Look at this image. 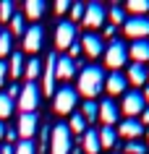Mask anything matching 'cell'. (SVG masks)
<instances>
[{
	"instance_id": "cell-1",
	"label": "cell",
	"mask_w": 149,
	"mask_h": 154,
	"mask_svg": "<svg viewBox=\"0 0 149 154\" xmlns=\"http://www.w3.org/2000/svg\"><path fill=\"white\" fill-rule=\"evenodd\" d=\"M102 89H105V71L99 65H84L79 71V86H76V91L84 94L86 99H94Z\"/></svg>"
},
{
	"instance_id": "cell-15",
	"label": "cell",
	"mask_w": 149,
	"mask_h": 154,
	"mask_svg": "<svg viewBox=\"0 0 149 154\" xmlns=\"http://www.w3.org/2000/svg\"><path fill=\"white\" fill-rule=\"evenodd\" d=\"M126 76L120 71H113L110 76H105V89H107V94L113 97V94H126Z\"/></svg>"
},
{
	"instance_id": "cell-32",
	"label": "cell",
	"mask_w": 149,
	"mask_h": 154,
	"mask_svg": "<svg viewBox=\"0 0 149 154\" xmlns=\"http://www.w3.org/2000/svg\"><path fill=\"white\" fill-rule=\"evenodd\" d=\"M110 21H113V26L115 24H126V11L120 8V5H113V8H110Z\"/></svg>"
},
{
	"instance_id": "cell-47",
	"label": "cell",
	"mask_w": 149,
	"mask_h": 154,
	"mask_svg": "<svg viewBox=\"0 0 149 154\" xmlns=\"http://www.w3.org/2000/svg\"><path fill=\"white\" fill-rule=\"evenodd\" d=\"M71 154H81V152H79V149H71Z\"/></svg>"
},
{
	"instance_id": "cell-16",
	"label": "cell",
	"mask_w": 149,
	"mask_h": 154,
	"mask_svg": "<svg viewBox=\"0 0 149 154\" xmlns=\"http://www.w3.org/2000/svg\"><path fill=\"white\" fill-rule=\"evenodd\" d=\"M118 133H120V136H126V138H139L141 133H144V125H141L139 118H126V120H120Z\"/></svg>"
},
{
	"instance_id": "cell-34",
	"label": "cell",
	"mask_w": 149,
	"mask_h": 154,
	"mask_svg": "<svg viewBox=\"0 0 149 154\" xmlns=\"http://www.w3.org/2000/svg\"><path fill=\"white\" fill-rule=\"evenodd\" d=\"M11 18H13V3L3 0L0 3V21H11Z\"/></svg>"
},
{
	"instance_id": "cell-4",
	"label": "cell",
	"mask_w": 149,
	"mask_h": 154,
	"mask_svg": "<svg viewBox=\"0 0 149 154\" xmlns=\"http://www.w3.org/2000/svg\"><path fill=\"white\" fill-rule=\"evenodd\" d=\"M126 60H128V47H126L120 39H113L107 45V50H105V63H107L113 71H120L126 65Z\"/></svg>"
},
{
	"instance_id": "cell-17",
	"label": "cell",
	"mask_w": 149,
	"mask_h": 154,
	"mask_svg": "<svg viewBox=\"0 0 149 154\" xmlns=\"http://www.w3.org/2000/svg\"><path fill=\"white\" fill-rule=\"evenodd\" d=\"M55 65L58 55H47V68H45V94H55Z\"/></svg>"
},
{
	"instance_id": "cell-28",
	"label": "cell",
	"mask_w": 149,
	"mask_h": 154,
	"mask_svg": "<svg viewBox=\"0 0 149 154\" xmlns=\"http://www.w3.org/2000/svg\"><path fill=\"white\" fill-rule=\"evenodd\" d=\"M11 115H13V99L8 94H0V123L8 120Z\"/></svg>"
},
{
	"instance_id": "cell-31",
	"label": "cell",
	"mask_w": 149,
	"mask_h": 154,
	"mask_svg": "<svg viewBox=\"0 0 149 154\" xmlns=\"http://www.w3.org/2000/svg\"><path fill=\"white\" fill-rule=\"evenodd\" d=\"M8 24H11V37H13V34H21V37H24V34H26V26H24V16H18V13H13V18H11Z\"/></svg>"
},
{
	"instance_id": "cell-19",
	"label": "cell",
	"mask_w": 149,
	"mask_h": 154,
	"mask_svg": "<svg viewBox=\"0 0 149 154\" xmlns=\"http://www.w3.org/2000/svg\"><path fill=\"white\" fill-rule=\"evenodd\" d=\"M131 57H133V63H147L149 60V42L147 39H136L131 45Z\"/></svg>"
},
{
	"instance_id": "cell-6",
	"label": "cell",
	"mask_w": 149,
	"mask_h": 154,
	"mask_svg": "<svg viewBox=\"0 0 149 154\" xmlns=\"http://www.w3.org/2000/svg\"><path fill=\"white\" fill-rule=\"evenodd\" d=\"M37 105H39V89H37V84L26 81L18 94V107H21V112H34Z\"/></svg>"
},
{
	"instance_id": "cell-30",
	"label": "cell",
	"mask_w": 149,
	"mask_h": 154,
	"mask_svg": "<svg viewBox=\"0 0 149 154\" xmlns=\"http://www.w3.org/2000/svg\"><path fill=\"white\" fill-rule=\"evenodd\" d=\"M13 52V37L11 32H0V57H5Z\"/></svg>"
},
{
	"instance_id": "cell-21",
	"label": "cell",
	"mask_w": 149,
	"mask_h": 154,
	"mask_svg": "<svg viewBox=\"0 0 149 154\" xmlns=\"http://www.w3.org/2000/svg\"><path fill=\"white\" fill-rule=\"evenodd\" d=\"M97 133H99V146H102V149H113V146H115L118 133H115V128H113V125H102Z\"/></svg>"
},
{
	"instance_id": "cell-7",
	"label": "cell",
	"mask_w": 149,
	"mask_h": 154,
	"mask_svg": "<svg viewBox=\"0 0 149 154\" xmlns=\"http://www.w3.org/2000/svg\"><path fill=\"white\" fill-rule=\"evenodd\" d=\"M123 32L128 34L131 39H144V37H149V18L147 16H131V18H126Z\"/></svg>"
},
{
	"instance_id": "cell-10",
	"label": "cell",
	"mask_w": 149,
	"mask_h": 154,
	"mask_svg": "<svg viewBox=\"0 0 149 154\" xmlns=\"http://www.w3.org/2000/svg\"><path fill=\"white\" fill-rule=\"evenodd\" d=\"M99 120H102V125H115V123L120 120V107H118L110 97L99 102Z\"/></svg>"
},
{
	"instance_id": "cell-22",
	"label": "cell",
	"mask_w": 149,
	"mask_h": 154,
	"mask_svg": "<svg viewBox=\"0 0 149 154\" xmlns=\"http://www.w3.org/2000/svg\"><path fill=\"white\" fill-rule=\"evenodd\" d=\"M8 76H11V79L24 76V55H21V52H11V60H8Z\"/></svg>"
},
{
	"instance_id": "cell-39",
	"label": "cell",
	"mask_w": 149,
	"mask_h": 154,
	"mask_svg": "<svg viewBox=\"0 0 149 154\" xmlns=\"http://www.w3.org/2000/svg\"><path fill=\"white\" fill-rule=\"evenodd\" d=\"M68 8H71V3H68V0H55V11H58V13H66Z\"/></svg>"
},
{
	"instance_id": "cell-27",
	"label": "cell",
	"mask_w": 149,
	"mask_h": 154,
	"mask_svg": "<svg viewBox=\"0 0 149 154\" xmlns=\"http://www.w3.org/2000/svg\"><path fill=\"white\" fill-rule=\"evenodd\" d=\"M126 11L131 16H144L149 11V0H131V3H126Z\"/></svg>"
},
{
	"instance_id": "cell-38",
	"label": "cell",
	"mask_w": 149,
	"mask_h": 154,
	"mask_svg": "<svg viewBox=\"0 0 149 154\" xmlns=\"http://www.w3.org/2000/svg\"><path fill=\"white\" fill-rule=\"evenodd\" d=\"M5 79H8V63L0 60V86H5Z\"/></svg>"
},
{
	"instance_id": "cell-23",
	"label": "cell",
	"mask_w": 149,
	"mask_h": 154,
	"mask_svg": "<svg viewBox=\"0 0 149 154\" xmlns=\"http://www.w3.org/2000/svg\"><path fill=\"white\" fill-rule=\"evenodd\" d=\"M81 118L86 120V125L94 123V120H99V105L94 102V99H86V102L81 105Z\"/></svg>"
},
{
	"instance_id": "cell-26",
	"label": "cell",
	"mask_w": 149,
	"mask_h": 154,
	"mask_svg": "<svg viewBox=\"0 0 149 154\" xmlns=\"http://www.w3.org/2000/svg\"><path fill=\"white\" fill-rule=\"evenodd\" d=\"M86 128H89V125H86V120H84L81 115H71V120H68V131H71V133L84 136V133H86Z\"/></svg>"
},
{
	"instance_id": "cell-37",
	"label": "cell",
	"mask_w": 149,
	"mask_h": 154,
	"mask_svg": "<svg viewBox=\"0 0 149 154\" xmlns=\"http://www.w3.org/2000/svg\"><path fill=\"white\" fill-rule=\"evenodd\" d=\"M79 55H81V45H79V42H73V45L68 47V57H71V60H76Z\"/></svg>"
},
{
	"instance_id": "cell-9",
	"label": "cell",
	"mask_w": 149,
	"mask_h": 154,
	"mask_svg": "<svg viewBox=\"0 0 149 154\" xmlns=\"http://www.w3.org/2000/svg\"><path fill=\"white\" fill-rule=\"evenodd\" d=\"M76 42V24L71 21H60L55 29V47L58 50H68Z\"/></svg>"
},
{
	"instance_id": "cell-5",
	"label": "cell",
	"mask_w": 149,
	"mask_h": 154,
	"mask_svg": "<svg viewBox=\"0 0 149 154\" xmlns=\"http://www.w3.org/2000/svg\"><path fill=\"white\" fill-rule=\"evenodd\" d=\"M105 16H107V11H105L102 3H86L81 24L86 26V29H97V26H105Z\"/></svg>"
},
{
	"instance_id": "cell-29",
	"label": "cell",
	"mask_w": 149,
	"mask_h": 154,
	"mask_svg": "<svg viewBox=\"0 0 149 154\" xmlns=\"http://www.w3.org/2000/svg\"><path fill=\"white\" fill-rule=\"evenodd\" d=\"M13 154H37V146L32 138H18V144L13 146Z\"/></svg>"
},
{
	"instance_id": "cell-50",
	"label": "cell",
	"mask_w": 149,
	"mask_h": 154,
	"mask_svg": "<svg viewBox=\"0 0 149 154\" xmlns=\"http://www.w3.org/2000/svg\"><path fill=\"white\" fill-rule=\"evenodd\" d=\"M0 32H3V29H0Z\"/></svg>"
},
{
	"instance_id": "cell-43",
	"label": "cell",
	"mask_w": 149,
	"mask_h": 154,
	"mask_svg": "<svg viewBox=\"0 0 149 154\" xmlns=\"http://www.w3.org/2000/svg\"><path fill=\"white\" fill-rule=\"evenodd\" d=\"M144 123L149 125V107H144V112H141V125H144Z\"/></svg>"
},
{
	"instance_id": "cell-24",
	"label": "cell",
	"mask_w": 149,
	"mask_h": 154,
	"mask_svg": "<svg viewBox=\"0 0 149 154\" xmlns=\"http://www.w3.org/2000/svg\"><path fill=\"white\" fill-rule=\"evenodd\" d=\"M42 73V60H37V57H29L24 63V76H26V81L34 84V79Z\"/></svg>"
},
{
	"instance_id": "cell-35",
	"label": "cell",
	"mask_w": 149,
	"mask_h": 154,
	"mask_svg": "<svg viewBox=\"0 0 149 154\" xmlns=\"http://www.w3.org/2000/svg\"><path fill=\"white\" fill-rule=\"evenodd\" d=\"M147 149H144V144H139V141H128L126 144V154H144Z\"/></svg>"
},
{
	"instance_id": "cell-12",
	"label": "cell",
	"mask_w": 149,
	"mask_h": 154,
	"mask_svg": "<svg viewBox=\"0 0 149 154\" xmlns=\"http://www.w3.org/2000/svg\"><path fill=\"white\" fill-rule=\"evenodd\" d=\"M79 45H81V52H84V55H89V57H97V55L105 52L102 37H97V34H84Z\"/></svg>"
},
{
	"instance_id": "cell-41",
	"label": "cell",
	"mask_w": 149,
	"mask_h": 154,
	"mask_svg": "<svg viewBox=\"0 0 149 154\" xmlns=\"http://www.w3.org/2000/svg\"><path fill=\"white\" fill-rule=\"evenodd\" d=\"M47 138H50V133H47V128H45V131H42V136H39V146H42L39 152H45V146H47Z\"/></svg>"
},
{
	"instance_id": "cell-49",
	"label": "cell",
	"mask_w": 149,
	"mask_h": 154,
	"mask_svg": "<svg viewBox=\"0 0 149 154\" xmlns=\"http://www.w3.org/2000/svg\"><path fill=\"white\" fill-rule=\"evenodd\" d=\"M147 81H149V71H147Z\"/></svg>"
},
{
	"instance_id": "cell-44",
	"label": "cell",
	"mask_w": 149,
	"mask_h": 154,
	"mask_svg": "<svg viewBox=\"0 0 149 154\" xmlns=\"http://www.w3.org/2000/svg\"><path fill=\"white\" fill-rule=\"evenodd\" d=\"M0 154H13V146L5 144V146H0Z\"/></svg>"
},
{
	"instance_id": "cell-45",
	"label": "cell",
	"mask_w": 149,
	"mask_h": 154,
	"mask_svg": "<svg viewBox=\"0 0 149 154\" xmlns=\"http://www.w3.org/2000/svg\"><path fill=\"white\" fill-rule=\"evenodd\" d=\"M5 138V123H0V141Z\"/></svg>"
},
{
	"instance_id": "cell-36",
	"label": "cell",
	"mask_w": 149,
	"mask_h": 154,
	"mask_svg": "<svg viewBox=\"0 0 149 154\" xmlns=\"http://www.w3.org/2000/svg\"><path fill=\"white\" fill-rule=\"evenodd\" d=\"M5 141H8L11 146H16V144H18V133H16V128H5Z\"/></svg>"
},
{
	"instance_id": "cell-14",
	"label": "cell",
	"mask_w": 149,
	"mask_h": 154,
	"mask_svg": "<svg viewBox=\"0 0 149 154\" xmlns=\"http://www.w3.org/2000/svg\"><path fill=\"white\" fill-rule=\"evenodd\" d=\"M76 76V60H71L68 55L58 57V65H55V79H60V81H71Z\"/></svg>"
},
{
	"instance_id": "cell-2",
	"label": "cell",
	"mask_w": 149,
	"mask_h": 154,
	"mask_svg": "<svg viewBox=\"0 0 149 154\" xmlns=\"http://www.w3.org/2000/svg\"><path fill=\"white\" fill-rule=\"evenodd\" d=\"M76 102H79V91H76L73 86H60V89H55V94H52V105H55V112L58 115L73 112Z\"/></svg>"
},
{
	"instance_id": "cell-40",
	"label": "cell",
	"mask_w": 149,
	"mask_h": 154,
	"mask_svg": "<svg viewBox=\"0 0 149 154\" xmlns=\"http://www.w3.org/2000/svg\"><path fill=\"white\" fill-rule=\"evenodd\" d=\"M18 94H21V86L11 84V86H8V97H11V99H18Z\"/></svg>"
},
{
	"instance_id": "cell-11",
	"label": "cell",
	"mask_w": 149,
	"mask_h": 154,
	"mask_svg": "<svg viewBox=\"0 0 149 154\" xmlns=\"http://www.w3.org/2000/svg\"><path fill=\"white\" fill-rule=\"evenodd\" d=\"M37 125H39V120H37V112H21V118H18V125H16V133L21 138H32L34 131H37Z\"/></svg>"
},
{
	"instance_id": "cell-8",
	"label": "cell",
	"mask_w": 149,
	"mask_h": 154,
	"mask_svg": "<svg viewBox=\"0 0 149 154\" xmlns=\"http://www.w3.org/2000/svg\"><path fill=\"white\" fill-rule=\"evenodd\" d=\"M144 107H147L144 94H139V91H126V94H123V105H120V110L126 112V118H136V115H141V112H144Z\"/></svg>"
},
{
	"instance_id": "cell-33",
	"label": "cell",
	"mask_w": 149,
	"mask_h": 154,
	"mask_svg": "<svg viewBox=\"0 0 149 154\" xmlns=\"http://www.w3.org/2000/svg\"><path fill=\"white\" fill-rule=\"evenodd\" d=\"M84 11H86L84 3H73V5H71V24H79V21H81V18H84Z\"/></svg>"
},
{
	"instance_id": "cell-46",
	"label": "cell",
	"mask_w": 149,
	"mask_h": 154,
	"mask_svg": "<svg viewBox=\"0 0 149 154\" xmlns=\"http://www.w3.org/2000/svg\"><path fill=\"white\" fill-rule=\"evenodd\" d=\"M144 102H149V86L144 89Z\"/></svg>"
},
{
	"instance_id": "cell-20",
	"label": "cell",
	"mask_w": 149,
	"mask_h": 154,
	"mask_svg": "<svg viewBox=\"0 0 149 154\" xmlns=\"http://www.w3.org/2000/svg\"><path fill=\"white\" fill-rule=\"evenodd\" d=\"M126 81H131V86H144V84H147V68L141 63H133L131 68H128Z\"/></svg>"
},
{
	"instance_id": "cell-13",
	"label": "cell",
	"mask_w": 149,
	"mask_h": 154,
	"mask_svg": "<svg viewBox=\"0 0 149 154\" xmlns=\"http://www.w3.org/2000/svg\"><path fill=\"white\" fill-rule=\"evenodd\" d=\"M42 37H45V32H42V26H39V24L29 26V29H26V34H24V50L34 55V52L42 47Z\"/></svg>"
},
{
	"instance_id": "cell-25",
	"label": "cell",
	"mask_w": 149,
	"mask_h": 154,
	"mask_svg": "<svg viewBox=\"0 0 149 154\" xmlns=\"http://www.w3.org/2000/svg\"><path fill=\"white\" fill-rule=\"evenodd\" d=\"M24 11H26V18L37 21V18L45 13V3H42V0H29V3L24 5Z\"/></svg>"
},
{
	"instance_id": "cell-18",
	"label": "cell",
	"mask_w": 149,
	"mask_h": 154,
	"mask_svg": "<svg viewBox=\"0 0 149 154\" xmlns=\"http://www.w3.org/2000/svg\"><path fill=\"white\" fill-rule=\"evenodd\" d=\"M81 149H84L86 154H99V152H102V146H99V133H97L94 128H89V131L81 136Z\"/></svg>"
},
{
	"instance_id": "cell-48",
	"label": "cell",
	"mask_w": 149,
	"mask_h": 154,
	"mask_svg": "<svg viewBox=\"0 0 149 154\" xmlns=\"http://www.w3.org/2000/svg\"><path fill=\"white\" fill-rule=\"evenodd\" d=\"M147 141H149V128H147Z\"/></svg>"
},
{
	"instance_id": "cell-3",
	"label": "cell",
	"mask_w": 149,
	"mask_h": 154,
	"mask_svg": "<svg viewBox=\"0 0 149 154\" xmlns=\"http://www.w3.org/2000/svg\"><path fill=\"white\" fill-rule=\"evenodd\" d=\"M71 131L66 123H58L50 133V152L52 154H71Z\"/></svg>"
},
{
	"instance_id": "cell-42",
	"label": "cell",
	"mask_w": 149,
	"mask_h": 154,
	"mask_svg": "<svg viewBox=\"0 0 149 154\" xmlns=\"http://www.w3.org/2000/svg\"><path fill=\"white\" fill-rule=\"evenodd\" d=\"M113 34H115V26H113V24H105V37H107V39H110Z\"/></svg>"
}]
</instances>
